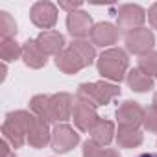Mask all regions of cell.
I'll list each match as a JSON object with an SVG mask.
<instances>
[{"instance_id": "1", "label": "cell", "mask_w": 157, "mask_h": 157, "mask_svg": "<svg viewBox=\"0 0 157 157\" xmlns=\"http://www.w3.org/2000/svg\"><path fill=\"white\" fill-rule=\"evenodd\" d=\"M33 120H35V117H32L26 111L10 113L6 117V122H4V128H2L4 139L10 140L15 148H21L24 144L26 135L30 133V129L33 126Z\"/></svg>"}, {"instance_id": "2", "label": "cell", "mask_w": 157, "mask_h": 157, "mask_svg": "<svg viewBox=\"0 0 157 157\" xmlns=\"http://www.w3.org/2000/svg\"><path fill=\"white\" fill-rule=\"evenodd\" d=\"M98 70L104 78H109L113 82H122L128 70V56L120 48L105 50L98 59Z\"/></svg>"}, {"instance_id": "3", "label": "cell", "mask_w": 157, "mask_h": 157, "mask_svg": "<svg viewBox=\"0 0 157 157\" xmlns=\"http://www.w3.org/2000/svg\"><path fill=\"white\" fill-rule=\"evenodd\" d=\"M120 94V89L115 85H109L105 82H96V83H83L80 85L78 91V98H82L85 102H89L91 105L98 107L104 104H109L115 96Z\"/></svg>"}, {"instance_id": "4", "label": "cell", "mask_w": 157, "mask_h": 157, "mask_svg": "<svg viewBox=\"0 0 157 157\" xmlns=\"http://www.w3.org/2000/svg\"><path fill=\"white\" fill-rule=\"evenodd\" d=\"M72 118H74V124L78 126V129H82V131H93L96 128V124L100 122V118L96 115V107L82 98H76V102H74Z\"/></svg>"}, {"instance_id": "5", "label": "cell", "mask_w": 157, "mask_h": 157, "mask_svg": "<svg viewBox=\"0 0 157 157\" xmlns=\"http://www.w3.org/2000/svg\"><path fill=\"white\" fill-rule=\"evenodd\" d=\"M155 39H153V33L146 28H137V30H131L126 33V46L129 52L133 54H148V50L153 46Z\"/></svg>"}, {"instance_id": "6", "label": "cell", "mask_w": 157, "mask_h": 157, "mask_svg": "<svg viewBox=\"0 0 157 157\" xmlns=\"http://www.w3.org/2000/svg\"><path fill=\"white\" fill-rule=\"evenodd\" d=\"M80 140V135H78L72 128H68L67 124H57L52 131V148L57 153H65L70 148H74Z\"/></svg>"}, {"instance_id": "7", "label": "cell", "mask_w": 157, "mask_h": 157, "mask_svg": "<svg viewBox=\"0 0 157 157\" xmlns=\"http://www.w3.org/2000/svg\"><path fill=\"white\" fill-rule=\"evenodd\" d=\"M30 17H32V22L35 26L48 30L57 21V8L52 2H37V4L32 6Z\"/></svg>"}, {"instance_id": "8", "label": "cell", "mask_w": 157, "mask_h": 157, "mask_svg": "<svg viewBox=\"0 0 157 157\" xmlns=\"http://www.w3.org/2000/svg\"><path fill=\"white\" fill-rule=\"evenodd\" d=\"M146 19V13L140 6H133V4H128V6H122L118 10V28L122 30H137Z\"/></svg>"}, {"instance_id": "9", "label": "cell", "mask_w": 157, "mask_h": 157, "mask_svg": "<svg viewBox=\"0 0 157 157\" xmlns=\"http://www.w3.org/2000/svg\"><path fill=\"white\" fill-rule=\"evenodd\" d=\"M50 120H68L70 118V113H72V96L67 94V93H59V94H54L50 96Z\"/></svg>"}, {"instance_id": "10", "label": "cell", "mask_w": 157, "mask_h": 157, "mask_svg": "<svg viewBox=\"0 0 157 157\" xmlns=\"http://www.w3.org/2000/svg\"><path fill=\"white\" fill-rule=\"evenodd\" d=\"M117 118L120 126H128V128H137L142 120H144V111L137 102H124L118 109H117Z\"/></svg>"}, {"instance_id": "11", "label": "cell", "mask_w": 157, "mask_h": 157, "mask_svg": "<svg viewBox=\"0 0 157 157\" xmlns=\"http://www.w3.org/2000/svg\"><path fill=\"white\" fill-rule=\"evenodd\" d=\"M67 28L72 33V37L82 39V37L91 35V32H93V21L83 11H74V13H68V17H67Z\"/></svg>"}, {"instance_id": "12", "label": "cell", "mask_w": 157, "mask_h": 157, "mask_svg": "<svg viewBox=\"0 0 157 157\" xmlns=\"http://www.w3.org/2000/svg\"><path fill=\"white\" fill-rule=\"evenodd\" d=\"M91 39L94 44L98 46H109V44H115L117 39H118V30L109 24V22H100L93 28L91 32Z\"/></svg>"}, {"instance_id": "13", "label": "cell", "mask_w": 157, "mask_h": 157, "mask_svg": "<svg viewBox=\"0 0 157 157\" xmlns=\"http://www.w3.org/2000/svg\"><path fill=\"white\" fill-rule=\"evenodd\" d=\"M35 41H37V44L43 48V52H44L46 56H48V54L57 56L59 52H63V46H65V37H63L59 32H52V30L43 32Z\"/></svg>"}, {"instance_id": "14", "label": "cell", "mask_w": 157, "mask_h": 157, "mask_svg": "<svg viewBox=\"0 0 157 157\" xmlns=\"http://www.w3.org/2000/svg\"><path fill=\"white\" fill-rule=\"evenodd\" d=\"M22 59L32 68H41L43 65H46V54L37 44V41H28L22 46Z\"/></svg>"}, {"instance_id": "15", "label": "cell", "mask_w": 157, "mask_h": 157, "mask_svg": "<svg viewBox=\"0 0 157 157\" xmlns=\"http://www.w3.org/2000/svg\"><path fill=\"white\" fill-rule=\"evenodd\" d=\"M56 65H57L65 74H74V72H78L80 68L85 67L83 61L78 57V56L74 54V50H70V48H67V50H63V52H59V54L56 56Z\"/></svg>"}, {"instance_id": "16", "label": "cell", "mask_w": 157, "mask_h": 157, "mask_svg": "<svg viewBox=\"0 0 157 157\" xmlns=\"http://www.w3.org/2000/svg\"><path fill=\"white\" fill-rule=\"evenodd\" d=\"M48 140H52L50 131H48V122L35 117L33 126H32V129H30V133H28V142H30L33 148H41V146H44Z\"/></svg>"}, {"instance_id": "17", "label": "cell", "mask_w": 157, "mask_h": 157, "mask_svg": "<svg viewBox=\"0 0 157 157\" xmlns=\"http://www.w3.org/2000/svg\"><path fill=\"white\" fill-rule=\"evenodd\" d=\"M113 133H115L113 122H109V120H100V122L96 124V128L91 131V137H93L91 140L104 148V146H107V144L113 140Z\"/></svg>"}, {"instance_id": "18", "label": "cell", "mask_w": 157, "mask_h": 157, "mask_svg": "<svg viewBox=\"0 0 157 157\" xmlns=\"http://www.w3.org/2000/svg\"><path fill=\"white\" fill-rule=\"evenodd\" d=\"M128 83L137 93H144V91H148V89L153 87V80L148 74H144L140 68H133V70L128 72Z\"/></svg>"}, {"instance_id": "19", "label": "cell", "mask_w": 157, "mask_h": 157, "mask_svg": "<svg viewBox=\"0 0 157 157\" xmlns=\"http://www.w3.org/2000/svg\"><path fill=\"white\" fill-rule=\"evenodd\" d=\"M142 142V135L137 128L118 126V144L124 148H135Z\"/></svg>"}, {"instance_id": "20", "label": "cell", "mask_w": 157, "mask_h": 157, "mask_svg": "<svg viewBox=\"0 0 157 157\" xmlns=\"http://www.w3.org/2000/svg\"><path fill=\"white\" fill-rule=\"evenodd\" d=\"M68 48L74 50V54L83 61L85 67L93 63V59H94V48H93V44H89L87 41H82V39L72 41V44H70Z\"/></svg>"}, {"instance_id": "21", "label": "cell", "mask_w": 157, "mask_h": 157, "mask_svg": "<svg viewBox=\"0 0 157 157\" xmlns=\"http://www.w3.org/2000/svg\"><path fill=\"white\" fill-rule=\"evenodd\" d=\"M0 56H2L4 61H15V59H19L22 56V48L13 39H2V44H0Z\"/></svg>"}, {"instance_id": "22", "label": "cell", "mask_w": 157, "mask_h": 157, "mask_svg": "<svg viewBox=\"0 0 157 157\" xmlns=\"http://www.w3.org/2000/svg\"><path fill=\"white\" fill-rule=\"evenodd\" d=\"M48 104H50V98H48V96H35V98L32 100L30 107H32V111L35 113L37 118L48 122V120H50V107H48Z\"/></svg>"}, {"instance_id": "23", "label": "cell", "mask_w": 157, "mask_h": 157, "mask_svg": "<svg viewBox=\"0 0 157 157\" xmlns=\"http://www.w3.org/2000/svg\"><path fill=\"white\" fill-rule=\"evenodd\" d=\"M139 68H140L144 74H148L150 78H151V76L157 78V52H148V54L140 56V59H139Z\"/></svg>"}, {"instance_id": "24", "label": "cell", "mask_w": 157, "mask_h": 157, "mask_svg": "<svg viewBox=\"0 0 157 157\" xmlns=\"http://www.w3.org/2000/svg\"><path fill=\"white\" fill-rule=\"evenodd\" d=\"M0 32H2V39H11V35L17 33V24L6 11L0 13Z\"/></svg>"}, {"instance_id": "25", "label": "cell", "mask_w": 157, "mask_h": 157, "mask_svg": "<svg viewBox=\"0 0 157 157\" xmlns=\"http://www.w3.org/2000/svg\"><path fill=\"white\" fill-rule=\"evenodd\" d=\"M104 153H105V148L98 146L93 140H87L83 144V157H104Z\"/></svg>"}, {"instance_id": "26", "label": "cell", "mask_w": 157, "mask_h": 157, "mask_svg": "<svg viewBox=\"0 0 157 157\" xmlns=\"http://www.w3.org/2000/svg\"><path fill=\"white\" fill-rule=\"evenodd\" d=\"M144 126L150 129V131H157V107L151 105L144 111Z\"/></svg>"}, {"instance_id": "27", "label": "cell", "mask_w": 157, "mask_h": 157, "mask_svg": "<svg viewBox=\"0 0 157 157\" xmlns=\"http://www.w3.org/2000/svg\"><path fill=\"white\" fill-rule=\"evenodd\" d=\"M148 21H150V24L157 30V4H153V6L150 8V11H148Z\"/></svg>"}, {"instance_id": "28", "label": "cell", "mask_w": 157, "mask_h": 157, "mask_svg": "<svg viewBox=\"0 0 157 157\" xmlns=\"http://www.w3.org/2000/svg\"><path fill=\"white\" fill-rule=\"evenodd\" d=\"M80 6H82V2H74V4H68V2H61V4H59V8H63V10L70 11V13H74V10H76V8H80Z\"/></svg>"}, {"instance_id": "29", "label": "cell", "mask_w": 157, "mask_h": 157, "mask_svg": "<svg viewBox=\"0 0 157 157\" xmlns=\"http://www.w3.org/2000/svg\"><path fill=\"white\" fill-rule=\"evenodd\" d=\"M104 157H120V155H118V151H117V150L107 148V150H105V153H104Z\"/></svg>"}, {"instance_id": "30", "label": "cell", "mask_w": 157, "mask_h": 157, "mask_svg": "<svg viewBox=\"0 0 157 157\" xmlns=\"http://www.w3.org/2000/svg\"><path fill=\"white\" fill-rule=\"evenodd\" d=\"M139 157H157V153H140Z\"/></svg>"}, {"instance_id": "31", "label": "cell", "mask_w": 157, "mask_h": 157, "mask_svg": "<svg viewBox=\"0 0 157 157\" xmlns=\"http://www.w3.org/2000/svg\"><path fill=\"white\" fill-rule=\"evenodd\" d=\"M153 105L157 107V93H155V96H153Z\"/></svg>"}, {"instance_id": "32", "label": "cell", "mask_w": 157, "mask_h": 157, "mask_svg": "<svg viewBox=\"0 0 157 157\" xmlns=\"http://www.w3.org/2000/svg\"><path fill=\"white\" fill-rule=\"evenodd\" d=\"M6 157H15V153H10V155H6Z\"/></svg>"}]
</instances>
